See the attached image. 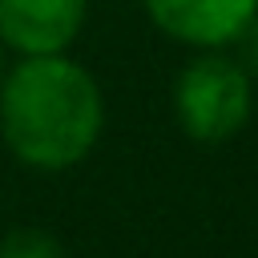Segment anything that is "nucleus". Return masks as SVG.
Instances as JSON below:
<instances>
[{"mask_svg":"<svg viewBox=\"0 0 258 258\" xmlns=\"http://www.w3.org/2000/svg\"><path fill=\"white\" fill-rule=\"evenodd\" d=\"M234 44L242 48V56H238V64H242V69L250 73V81H258V16L250 20V28H246V32H242V36H238Z\"/></svg>","mask_w":258,"mask_h":258,"instance_id":"423d86ee","label":"nucleus"},{"mask_svg":"<svg viewBox=\"0 0 258 258\" xmlns=\"http://www.w3.org/2000/svg\"><path fill=\"white\" fill-rule=\"evenodd\" d=\"M250 101H254L250 73L218 48H202L177 73V85H173L177 125L206 145L234 137L250 117Z\"/></svg>","mask_w":258,"mask_h":258,"instance_id":"f03ea898","label":"nucleus"},{"mask_svg":"<svg viewBox=\"0 0 258 258\" xmlns=\"http://www.w3.org/2000/svg\"><path fill=\"white\" fill-rule=\"evenodd\" d=\"M105 125L97 77L69 52L16 56L0 77V137L16 161L56 173L89 157Z\"/></svg>","mask_w":258,"mask_h":258,"instance_id":"f257e3e1","label":"nucleus"},{"mask_svg":"<svg viewBox=\"0 0 258 258\" xmlns=\"http://www.w3.org/2000/svg\"><path fill=\"white\" fill-rule=\"evenodd\" d=\"M4 52H8V48L0 44V77H4V69H8V64H4Z\"/></svg>","mask_w":258,"mask_h":258,"instance_id":"0eeeda50","label":"nucleus"},{"mask_svg":"<svg viewBox=\"0 0 258 258\" xmlns=\"http://www.w3.org/2000/svg\"><path fill=\"white\" fill-rule=\"evenodd\" d=\"M0 258H64V250L44 230H12L0 242Z\"/></svg>","mask_w":258,"mask_h":258,"instance_id":"39448f33","label":"nucleus"},{"mask_svg":"<svg viewBox=\"0 0 258 258\" xmlns=\"http://www.w3.org/2000/svg\"><path fill=\"white\" fill-rule=\"evenodd\" d=\"M89 0H0V44L12 56L69 52L85 28Z\"/></svg>","mask_w":258,"mask_h":258,"instance_id":"7ed1b4c3","label":"nucleus"},{"mask_svg":"<svg viewBox=\"0 0 258 258\" xmlns=\"http://www.w3.org/2000/svg\"><path fill=\"white\" fill-rule=\"evenodd\" d=\"M145 16L189 48H226L258 16V0H145Z\"/></svg>","mask_w":258,"mask_h":258,"instance_id":"20e7f679","label":"nucleus"}]
</instances>
